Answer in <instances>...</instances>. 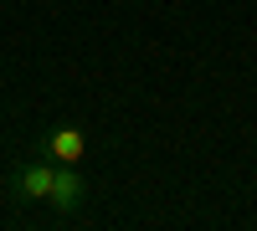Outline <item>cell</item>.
<instances>
[{
    "mask_svg": "<svg viewBox=\"0 0 257 231\" xmlns=\"http://www.w3.org/2000/svg\"><path fill=\"white\" fill-rule=\"evenodd\" d=\"M52 180H57V164L41 154V159H21V164H11L6 190H11L16 200H47V195H52Z\"/></svg>",
    "mask_w": 257,
    "mask_h": 231,
    "instance_id": "cell-1",
    "label": "cell"
},
{
    "mask_svg": "<svg viewBox=\"0 0 257 231\" xmlns=\"http://www.w3.org/2000/svg\"><path fill=\"white\" fill-rule=\"evenodd\" d=\"M47 205H52V211H62V216H77L82 205H88V180H82L77 164H57V180H52Z\"/></svg>",
    "mask_w": 257,
    "mask_h": 231,
    "instance_id": "cell-2",
    "label": "cell"
},
{
    "mask_svg": "<svg viewBox=\"0 0 257 231\" xmlns=\"http://www.w3.org/2000/svg\"><path fill=\"white\" fill-rule=\"evenodd\" d=\"M41 154H47L52 164H82V154H88V134H82L77 123H62V129L47 134Z\"/></svg>",
    "mask_w": 257,
    "mask_h": 231,
    "instance_id": "cell-3",
    "label": "cell"
}]
</instances>
